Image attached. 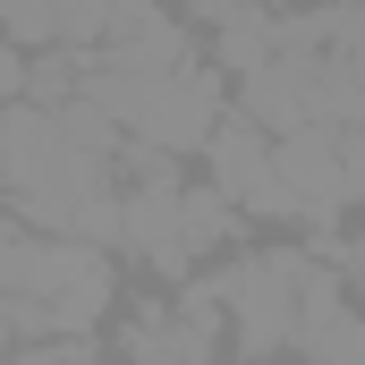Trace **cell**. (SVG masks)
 <instances>
[{
    "mask_svg": "<svg viewBox=\"0 0 365 365\" xmlns=\"http://www.w3.org/2000/svg\"><path fill=\"white\" fill-rule=\"evenodd\" d=\"M0 179H9V195L51 238H102V230H119L102 153H86L43 102H9V119H0Z\"/></svg>",
    "mask_w": 365,
    "mask_h": 365,
    "instance_id": "1",
    "label": "cell"
},
{
    "mask_svg": "<svg viewBox=\"0 0 365 365\" xmlns=\"http://www.w3.org/2000/svg\"><path fill=\"white\" fill-rule=\"evenodd\" d=\"M314 280L323 272H314L306 255H247V264H230V272L212 280V297L238 314V349H247V357H272V349H289L297 306H306Z\"/></svg>",
    "mask_w": 365,
    "mask_h": 365,
    "instance_id": "2",
    "label": "cell"
},
{
    "mask_svg": "<svg viewBox=\"0 0 365 365\" xmlns=\"http://www.w3.org/2000/svg\"><path fill=\"white\" fill-rule=\"evenodd\" d=\"M212 195L230 204V212H289V187H280V162H272V136L238 110V119H221L212 136Z\"/></svg>",
    "mask_w": 365,
    "mask_h": 365,
    "instance_id": "3",
    "label": "cell"
},
{
    "mask_svg": "<svg viewBox=\"0 0 365 365\" xmlns=\"http://www.w3.org/2000/svg\"><path fill=\"white\" fill-rule=\"evenodd\" d=\"M280 187H289V212H331L349 204V162H340V128H297L272 145Z\"/></svg>",
    "mask_w": 365,
    "mask_h": 365,
    "instance_id": "4",
    "label": "cell"
},
{
    "mask_svg": "<svg viewBox=\"0 0 365 365\" xmlns=\"http://www.w3.org/2000/svg\"><path fill=\"white\" fill-rule=\"evenodd\" d=\"M289 349H297L306 365H365V314L340 306V289H331V280H314V289H306V306H297Z\"/></svg>",
    "mask_w": 365,
    "mask_h": 365,
    "instance_id": "5",
    "label": "cell"
},
{
    "mask_svg": "<svg viewBox=\"0 0 365 365\" xmlns=\"http://www.w3.org/2000/svg\"><path fill=\"white\" fill-rule=\"evenodd\" d=\"M221 60L247 77V68H264L272 60V26L255 17V9H230V34H221Z\"/></svg>",
    "mask_w": 365,
    "mask_h": 365,
    "instance_id": "6",
    "label": "cell"
},
{
    "mask_svg": "<svg viewBox=\"0 0 365 365\" xmlns=\"http://www.w3.org/2000/svg\"><path fill=\"white\" fill-rule=\"evenodd\" d=\"M51 26L68 43H102L110 34V0H51Z\"/></svg>",
    "mask_w": 365,
    "mask_h": 365,
    "instance_id": "7",
    "label": "cell"
},
{
    "mask_svg": "<svg viewBox=\"0 0 365 365\" xmlns=\"http://www.w3.org/2000/svg\"><path fill=\"white\" fill-rule=\"evenodd\" d=\"M0 34L9 43H51L60 26H51V0H0Z\"/></svg>",
    "mask_w": 365,
    "mask_h": 365,
    "instance_id": "8",
    "label": "cell"
},
{
    "mask_svg": "<svg viewBox=\"0 0 365 365\" xmlns=\"http://www.w3.org/2000/svg\"><path fill=\"white\" fill-rule=\"evenodd\" d=\"M9 93H26V60H17V43L0 34V102H9Z\"/></svg>",
    "mask_w": 365,
    "mask_h": 365,
    "instance_id": "9",
    "label": "cell"
},
{
    "mask_svg": "<svg viewBox=\"0 0 365 365\" xmlns=\"http://www.w3.org/2000/svg\"><path fill=\"white\" fill-rule=\"evenodd\" d=\"M349 272H357V297H365V238L349 247Z\"/></svg>",
    "mask_w": 365,
    "mask_h": 365,
    "instance_id": "10",
    "label": "cell"
},
{
    "mask_svg": "<svg viewBox=\"0 0 365 365\" xmlns=\"http://www.w3.org/2000/svg\"><path fill=\"white\" fill-rule=\"evenodd\" d=\"M17 365H60V357H51V349H26V357H17Z\"/></svg>",
    "mask_w": 365,
    "mask_h": 365,
    "instance_id": "11",
    "label": "cell"
},
{
    "mask_svg": "<svg viewBox=\"0 0 365 365\" xmlns=\"http://www.w3.org/2000/svg\"><path fill=\"white\" fill-rule=\"evenodd\" d=\"M195 9H230V0H195Z\"/></svg>",
    "mask_w": 365,
    "mask_h": 365,
    "instance_id": "12",
    "label": "cell"
}]
</instances>
